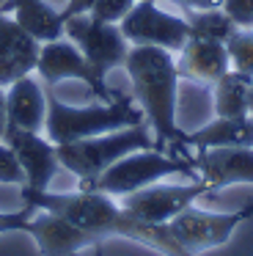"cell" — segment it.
Masks as SVG:
<instances>
[{"label": "cell", "instance_id": "1", "mask_svg": "<svg viewBox=\"0 0 253 256\" xmlns=\"http://www.w3.org/2000/svg\"><path fill=\"white\" fill-rule=\"evenodd\" d=\"M20 196L25 201V206L55 212L74 226L91 232L99 242L121 237V240H132L138 245H146L152 250H160L162 256H192L176 242L168 223L157 226V223L140 220L130 210H124L121 201H116L108 193H99V190L77 188L72 193H55V190L47 188V190H22Z\"/></svg>", "mask_w": 253, "mask_h": 256}, {"label": "cell", "instance_id": "2", "mask_svg": "<svg viewBox=\"0 0 253 256\" xmlns=\"http://www.w3.org/2000/svg\"><path fill=\"white\" fill-rule=\"evenodd\" d=\"M124 69L132 83V100L143 110L154 135V149H184V130L176 122L179 100V69L170 50L162 47H130Z\"/></svg>", "mask_w": 253, "mask_h": 256}, {"label": "cell", "instance_id": "3", "mask_svg": "<svg viewBox=\"0 0 253 256\" xmlns=\"http://www.w3.org/2000/svg\"><path fill=\"white\" fill-rule=\"evenodd\" d=\"M143 122H146L143 110L126 94H118L116 100L99 102V105H69V102L58 100L55 94H47L44 132L52 144H72V140L135 127V124Z\"/></svg>", "mask_w": 253, "mask_h": 256}, {"label": "cell", "instance_id": "4", "mask_svg": "<svg viewBox=\"0 0 253 256\" xmlns=\"http://www.w3.org/2000/svg\"><path fill=\"white\" fill-rule=\"evenodd\" d=\"M58 146L60 168L74 174L80 179V188H91L116 160L138 149H154V135L148 132V124H135L116 132L94 135V138L72 140V144H55Z\"/></svg>", "mask_w": 253, "mask_h": 256}, {"label": "cell", "instance_id": "5", "mask_svg": "<svg viewBox=\"0 0 253 256\" xmlns=\"http://www.w3.org/2000/svg\"><path fill=\"white\" fill-rule=\"evenodd\" d=\"M192 171H196L192 160L165 154L160 149H138V152L124 154L121 160H116L86 190H99V193H108L113 198H121V196H130L154 182H162L165 176H176V174L192 176Z\"/></svg>", "mask_w": 253, "mask_h": 256}, {"label": "cell", "instance_id": "6", "mask_svg": "<svg viewBox=\"0 0 253 256\" xmlns=\"http://www.w3.org/2000/svg\"><path fill=\"white\" fill-rule=\"evenodd\" d=\"M124 39L132 47H162L179 52L192 36L184 14H170L157 0H138L124 20L118 22Z\"/></svg>", "mask_w": 253, "mask_h": 256}, {"label": "cell", "instance_id": "7", "mask_svg": "<svg viewBox=\"0 0 253 256\" xmlns=\"http://www.w3.org/2000/svg\"><path fill=\"white\" fill-rule=\"evenodd\" d=\"M64 36L80 47L86 61L94 66L99 78H108L113 69H124L130 42L124 39L116 22H102L91 14H74L64 22Z\"/></svg>", "mask_w": 253, "mask_h": 256}, {"label": "cell", "instance_id": "8", "mask_svg": "<svg viewBox=\"0 0 253 256\" xmlns=\"http://www.w3.org/2000/svg\"><path fill=\"white\" fill-rule=\"evenodd\" d=\"M250 218H253V201H248L236 212H206L187 206L184 212H179L168 223V228L187 254L198 256L201 250L226 245L231 240V234L236 232V226H242Z\"/></svg>", "mask_w": 253, "mask_h": 256}, {"label": "cell", "instance_id": "9", "mask_svg": "<svg viewBox=\"0 0 253 256\" xmlns=\"http://www.w3.org/2000/svg\"><path fill=\"white\" fill-rule=\"evenodd\" d=\"M36 74L44 80L47 86H55L60 80H80L88 88L94 91L99 102H110L121 94V91H113L108 86V80L99 78L94 72V66L86 61V56L80 52V47L74 42H69L66 36L55 42H44L38 47V61H36Z\"/></svg>", "mask_w": 253, "mask_h": 256}, {"label": "cell", "instance_id": "10", "mask_svg": "<svg viewBox=\"0 0 253 256\" xmlns=\"http://www.w3.org/2000/svg\"><path fill=\"white\" fill-rule=\"evenodd\" d=\"M209 190V184L204 179H196L190 184H148V188H140L130 196H121V206L130 210L135 218L146 223H157V226H165L170 223L179 212H184L187 206H192V201L201 198Z\"/></svg>", "mask_w": 253, "mask_h": 256}, {"label": "cell", "instance_id": "11", "mask_svg": "<svg viewBox=\"0 0 253 256\" xmlns=\"http://www.w3.org/2000/svg\"><path fill=\"white\" fill-rule=\"evenodd\" d=\"M3 144L14 152L16 162L25 174L22 190H47L55 174L60 171L58 146L50 138H44L42 132H28V130L16 127H6Z\"/></svg>", "mask_w": 253, "mask_h": 256}, {"label": "cell", "instance_id": "12", "mask_svg": "<svg viewBox=\"0 0 253 256\" xmlns=\"http://www.w3.org/2000/svg\"><path fill=\"white\" fill-rule=\"evenodd\" d=\"M30 234L38 248V256H77L80 250L94 248L99 242L91 232L69 223L66 218L47 210H30L25 232Z\"/></svg>", "mask_w": 253, "mask_h": 256}, {"label": "cell", "instance_id": "13", "mask_svg": "<svg viewBox=\"0 0 253 256\" xmlns=\"http://www.w3.org/2000/svg\"><path fill=\"white\" fill-rule=\"evenodd\" d=\"M192 166L209 184V190H223L231 184H253V146H218L198 149Z\"/></svg>", "mask_w": 253, "mask_h": 256}, {"label": "cell", "instance_id": "14", "mask_svg": "<svg viewBox=\"0 0 253 256\" xmlns=\"http://www.w3.org/2000/svg\"><path fill=\"white\" fill-rule=\"evenodd\" d=\"M38 47L36 42L14 17L0 14V86H8L25 74L36 72L38 61Z\"/></svg>", "mask_w": 253, "mask_h": 256}, {"label": "cell", "instance_id": "15", "mask_svg": "<svg viewBox=\"0 0 253 256\" xmlns=\"http://www.w3.org/2000/svg\"><path fill=\"white\" fill-rule=\"evenodd\" d=\"M179 78L192 80L201 86H214L226 72L231 69L226 42L206 39V36H190L187 44L179 50Z\"/></svg>", "mask_w": 253, "mask_h": 256}, {"label": "cell", "instance_id": "16", "mask_svg": "<svg viewBox=\"0 0 253 256\" xmlns=\"http://www.w3.org/2000/svg\"><path fill=\"white\" fill-rule=\"evenodd\" d=\"M6 118H8V127L28 130V132H44L47 94L42 91V86L33 74H25V78L6 86Z\"/></svg>", "mask_w": 253, "mask_h": 256}, {"label": "cell", "instance_id": "17", "mask_svg": "<svg viewBox=\"0 0 253 256\" xmlns=\"http://www.w3.org/2000/svg\"><path fill=\"white\" fill-rule=\"evenodd\" d=\"M184 146L218 149V146H253V116H214L209 124L184 132Z\"/></svg>", "mask_w": 253, "mask_h": 256}, {"label": "cell", "instance_id": "18", "mask_svg": "<svg viewBox=\"0 0 253 256\" xmlns=\"http://www.w3.org/2000/svg\"><path fill=\"white\" fill-rule=\"evenodd\" d=\"M0 14L14 17L36 42H55L64 36V22L60 8H52L47 0H6L0 6Z\"/></svg>", "mask_w": 253, "mask_h": 256}, {"label": "cell", "instance_id": "19", "mask_svg": "<svg viewBox=\"0 0 253 256\" xmlns=\"http://www.w3.org/2000/svg\"><path fill=\"white\" fill-rule=\"evenodd\" d=\"M250 83H253V78L228 69V72H226L223 78L212 86L214 116H250V113H248V94H250Z\"/></svg>", "mask_w": 253, "mask_h": 256}, {"label": "cell", "instance_id": "20", "mask_svg": "<svg viewBox=\"0 0 253 256\" xmlns=\"http://www.w3.org/2000/svg\"><path fill=\"white\" fill-rule=\"evenodd\" d=\"M184 20L190 22L192 36H206V39H218V42H228L234 36L236 25L223 8H190L184 12Z\"/></svg>", "mask_w": 253, "mask_h": 256}, {"label": "cell", "instance_id": "21", "mask_svg": "<svg viewBox=\"0 0 253 256\" xmlns=\"http://www.w3.org/2000/svg\"><path fill=\"white\" fill-rule=\"evenodd\" d=\"M231 69L253 78V28H236L234 36L226 42Z\"/></svg>", "mask_w": 253, "mask_h": 256}, {"label": "cell", "instance_id": "22", "mask_svg": "<svg viewBox=\"0 0 253 256\" xmlns=\"http://www.w3.org/2000/svg\"><path fill=\"white\" fill-rule=\"evenodd\" d=\"M138 0H94V6H91V17L102 20V22H116L118 25L121 20L130 14V8L135 6Z\"/></svg>", "mask_w": 253, "mask_h": 256}, {"label": "cell", "instance_id": "23", "mask_svg": "<svg viewBox=\"0 0 253 256\" xmlns=\"http://www.w3.org/2000/svg\"><path fill=\"white\" fill-rule=\"evenodd\" d=\"M22 182H25V174H22L14 152L0 140V184H22Z\"/></svg>", "mask_w": 253, "mask_h": 256}, {"label": "cell", "instance_id": "24", "mask_svg": "<svg viewBox=\"0 0 253 256\" xmlns=\"http://www.w3.org/2000/svg\"><path fill=\"white\" fill-rule=\"evenodd\" d=\"M220 8L234 20L236 28H253V0H223Z\"/></svg>", "mask_w": 253, "mask_h": 256}, {"label": "cell", "instance_id": "25", "mask_svg": "<svg viewBox=\"0 0 253 256\" xmlns=\"http://www.w3.org/2000/svg\"><path fill=\"white\" fill-rule=\"evenodd\" d=\"M28 215H30V206L20 212H0V234H11V232H25Z\"/></svg>", "mask_w": 253, "mask_h": 256}, {"label": "cell", "instance_id": "26", "mask_svg": "<svg viewBox=\"0 0 253 256\" xmlns=\"http://www.w3.org/2000/svg\"><path fill=\"white\" fill-rule=\"evenodd\" d=\"M157 3H174L182 12H190V8H218L223 0H157Z\"/></svg>", "mask_w": 253, "mask_h": 256}, {"label": "cell", "instance_id": "27", "mask_svg": "<svg viewBox=\"0 0 253 256\" xmlns=\"http://www.w3.org/2000/svg\"><path fill=\"white\" fill-rule=\"evenodd\" d=\"M91 6H94V0H69V3L60 8V17L69 20V17H74V14H88Z\"/></svg>", "mask_w": 253, "mask_h": 256}, {"label": "cell", "instance_id": "28", "mask_svg": "<svg viewBox=\"0 0 253 256\" xmlns=\"http://www.w3.org/2000/svg\"><path fill=\"white\" fill-rule=\"evenodd\" d=\"M6 127H8V118H6V88L0 86V140L6 135Z\"/></svg>", "mask_w": 253, "mask_h": 256}, {"label": "cell", "instance_id": "29", "mask_svg": "<svg viewBox=\"0 0 253 256\" xmlns=\"http://www.w3.org/2000/svg\"><path fill=\"white\" fill-rule=\"evenodd\" d=\"M248 113L253 116V83H250V94H248Z\"/></svg>", "mask_w": 253, "mask_h": 256}, {"label": "cell", "instance_id": "30", "mask_svg": "<svg viewBox=\"0 0 253 256\" xmlns=\"http://www.w3.org/2000/svg\"><path fill=\"white\" fill-rule=\"evenodd\" d=\"M94 256H104V248H102V242H96V245H94Z\"/></svg>", "mask_w": 253, "mask_h": 256}]
</instances>
